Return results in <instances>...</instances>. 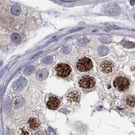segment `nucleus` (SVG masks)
I'll use <instances>...</instances> for the list:
<instances>
[{
    "mask_svg": "<svg viewBox=\"0 0 135 135\" xmlns=\"http://www.w3.org/2000/svg\"><path fill=\"white\" fill-rule=\"evenodd\" d=\"M93 67L91 60L88 58H83L78 60L76 64V68L80 72H86Z\"/></svg>",
    "mask_w": 135,
    "mask_h": 135,
    "instance_id": "nucleus-1",
    "label": "nucleus"
},
{
    "mask_svg": "<svg viewBox=\"0 0 135 135\" xmlns=\"http://www.w3.org/2000/svg\"><path fill=\"white\" fill-rule=\"evenodd\" d=\"M56 72L59 76L65 78L70 74L71 68L66 64H59L56 67Z\"/></svg>",
    "mask_w": 135,
    "mask_h": 135,
    "instance_id": "nucleus-2",
    "label": "nucleus"
},
{
    "mask_svg": "<svg viewBox=\"0 0 135 135\" xmlns=\"http://www.w3.org/2000/svg\"><path fill=\"white\" fill-rule=\"evenodd\" d=\"M114 86L119 91H125L128 88L130 85V82L126 78L118 77L117 78L114 82Z\"/></svg>",
    "mask_w": 135,
    "mask_h": 135,
    "instance_id": "nucleus-3",
    "label": "nucleus"
},
{
    "mask_svg": "<svg viewBox=\"0 0 135 135\" xmlns=\"http://www.w3.org/2000/svg\"><path fill=\"white\" fill-rule=\"evenodd\" d=\"M95 81L93 78L90 76H84L79 80V86L84 88H91L93 87Z\"/></svg>",
    "mask_w": 135,
    "mask_h": 135,
    "instance_id": "nucleus-4",
    "label": "nucleus"
},
{
    "mask_svg": "<svg viewBox=\"0 0 135 135\" xmlns=\"http://www.w3.org/2000/svg\"><path fill=\"white\" fill-rule=\"evenodd\" d=\"M59 105H60V100L56 97L54 96L51 97L47 103V106L51 109H57Z\"/></svg>",
    "mask_w": 135,
    "mask_h": 135,
    "instance_id": "nucleus-5",
    "label": "nucleus"
},
{
    "mask_svg": "<svg viewBox=\"0 0 135 135\" xmlns=\"http://www.w3.org/2000/svg\"><path fill=\"white\" fill-rule=\"evenodd\" d=\"M27 81L23 77H20L15 83L14 84V89L15 91H19L24 88L26 86Z\"/></svg>",
    "mask_w": 135,
    "mask_h": 135,
    "instance_id": "nucleus-6",
    "label": "nucleus"
},
{
    "mask_svg": "<svg viewBox=\"0 0 135 135\" xmlns=\"http://www.w3.org/2000/svg\"><path fill=\"white\" fill-rule=\"evenodd\" d=\"M101 69L103 70L105 72L109 73L111 72L113 69V65L109 61H104L101 63Z\"/></svg>",
    "mask_w": 135,
    "mask_h": 135,
    "instance_id": "nucleus-7",
    "label": "nucleus"
},
{
    "mask_svg": "<svg viewBox=\"0 0 135 135\" xmlns=\"http://www.w3.org/2000/svg\"><path fill=\"white\" fill-rule=\"evenodd\" d=\"M68 99L69 101L72 102H78L80 99L79 93L76 91L70 93L68 95Z\"/></svg>",
    "mask_w": 135,
    "mask_h": 135,
    "instance_id": "nucleus-8",
    "label": "nucleus"
},
{
    "mask_svg": "<svg viewBox=\"0 0 135 135\" xmlns=\"http://www.w3.org/2000/svg\"><path fill=\"white\" fill-rule=\"evenodd\" d=\"M36 75H37V77L39 78V80H42L45 79V78L47 77V75H48V72H47V70H39L37 72Z\"/></svg>",
    "mask_w": 135,
    "mask_h": 135,
    "instance_id": "nucleus-9",
    "label": "nucleus"
},
{
    "mask_svg": "<svg viewBox=\"0 0 135 135\" xmlns=\"http://www.w3.org/2000/svg\"><path fill=\"white\" fill-rule=\"evenodd\" d=\"M28 122H29L30 127L32 129L36 128L39 126V122H38L36 119H34V118H30L29 121H28Z\"/></svg>",
    "mask_w": 135,
    "mask_h": 135,
    "instance_id": "nucleus-10",
    "label": "nucleus"
},
{
    "mask_svg": "<svg viewBox=\"0 0 135 135\" xmlns=\"http://www.w3.org/2000/svg\"><path fill=\"white\" fill-rule=\"evenodd\" d=\"M20 12H21V8L18 5L13 6L12 8V10H11V12L14 15H19Z\"/></svg>",
    "mask_w": 135,
    "mask_h": 135,
    "instance_id": "nucleus-11",
    "label": "nucleus"
},
{
    "mask_svg": "<svg viewBox=\"0 0 135 135\" xmlns=\"http://www.w3.org/2000/svg\"><path fill=\"white\" fill-rule=\"evenodd\" d=\"M108 52H109V50L107 47H101L99 49V54L100 56H105L106 54H108Z\"/></svg>",
    "mask_w": 135,
    "mask_h": 135,
    "instance_id": "nucleus-12",
    "label": "nucleus"
},
{
    "mask_svg": "<svg viewBox=\"0 0 135 135\" xmlns=\"http://www.w3.org/2000/svg\"><path fill=\"white\" fill-rule=\"evenodd\" d=\"M126 103L129 106H134L135 105V99L133 97L129 96L126 98Z\"/></svg>",
    "mask_w": 135,
    "mask_h": 135,
    "instance_id": "nucleus-13",
    "label": "nucleus"
},
{
    "mask_svg": "<svg viewBox=\"0 0 135 135\" xmlns=\"http://www.w3.org/2000/svg\"><path fill=\"white\" fill-rule=\"evenodd\" d=\"M11 39H12V41H13L14 43H18L20 40V37L18 34L16 33H14V34H12V36H11Z\"/></svg>",
    "mask_w": 135,
    "mask_h": 135,
    "instance_id": "nucleus-14",
    "label": "nucleus"
},
{
    "mask_svg": "<svg viewBox=\"0 0 135 135\" xmlns=\"http://www.w3.org/2000/svg\"><path fill=\"white\" fill-rule=\"evenodd\" d=\"M34 70V68L33 66H28L24 69V73L26 74H31V73L33 72Z\"/></svg>",
    "mask_w": 135,
    "mask_h": 135,
    "instance_id": "nucleus-15",
    "label": "nucleus"
},
{
    "mask_svg": "<svg viewBox=\"0 0 135 135\" xmlns=\"http://www.w3.org/2000/svg\"><path fill=\"white\" fill-rule=\"evenodd\" d=\"M52 61H53V58H52V56H47V57H46V58L44 59L43 62L45 63V64H50V63L52 62Z\"/></svg>",
    "mask_w": 135,
    "mask_h": 135,
    "instance_id": "nucleus-16",
    "label": "nucleus"
},
{
    "mask_svg": "<svg viewBox=\"0 0 135 135\" xmlns=\"http://www.w3.org/2000/svg\"><path fill=\"white\" fill-rule=\"evenodd\" d=\"M71 51V47H69V46H66V47H64L62 48V52L64 54H69Z\"/></svg>",
    "mask_w": 135,
    "mask_h": 135,
    "instance_id": "nucleus-17",
    "label": "nucleus"
},
{
    "mask_svg": "<svg viewBox=\"0 0 135 135\" xmlns=\"http://www.w3.org/2000/svg\"><path fill=\"white\" fill-rule=\"evenodd\" d=\"M101 41H103L104 43H109L110 42V37H102L101 39Z\"/></svg>",
    "mask_w": 135,
    "mask_h": 135,
    "instance_id": "nucleus-18",
    "label": "nucleus"
},
{
    "mask_svg": "<svg viewBox=\"0 0 135 135\" xmlns=\"http://www.w3.org/2000/svg\"><path fill=\"white\" fill-rule=\"evenodd\" d=\"M21 135H28V132H26V130H22V133Z\"/></svg>",
    "mask_w": 135,
    "mask_h": 135,
    "instance_id": "nucleus-19",
    "label": "nucleus"
},
{
    "mask_svg": "<svg viewBox=\"0 0 135 135\" xmlns=\"http://www.w3.org/2000/svg\"><path fill=\"white\" fill-rule=\"evenodd\" d=\"M41 52H39V53H37V54H36V55H35V56H33V57H32V58H35V57H36V56H39V55H40V54H41Z\"/></svg>",
    "mask_w": 135,
    "mask_h": 135,
    "instance_id": "nucleus-20",
    "label": "nucleus"
},
{
    "mask_svg": "<svg viewBox=\"0 0 135 135\" xmlns=\"http://www.w3.org/2000/svg\"><path fill=\"white\" fill-rule=\"evenodd\" d=\"M134 3H135V2H130V4H134Z\"/></svg>",
    "mask_w": 135,
    "mask_h": 135,
    "instance_id": "nucleus-21",
    "label": "nucleus"
},
{
    "mask_svg": "<svg viewBox=\"0 0 135 135\" xmlns=\"http://www.w3.org/2000/svg\"><path fill=\"white\" fill-rule=\"evenodd\" d=\"M2 62H0V66H1V65H2Z\"/></svg>",
    "mask_w": 135,
    "mask_h": 135,
    "instance_id": "nucleus-22",
    "label": "nucleus"
},
{
    "mask_svg": "<svg viewBox=\"0 0 135 135\" xmlns=\"http://www.w3.org/2000/svg\"><path fill=\"white\" fill-rule=\"evenodd\" d=\"M134 71H135V67H134Z\"/></svg>",
    "mask_w": 135,
    "mask_h": 135,
    "instance_id": "nucleus-23",
    "label": "nucleus"
},
{
    "mask_svg": "<svg viewBox=\"0 0 135 135\" xmlns=\"http://www.w3.org/2000/svg\"><path fill=\"white\" fill-rule=\"evenodd\" d=\"M134 18H135V16H134Z\"/></svg>",
    "mask_w": 135,
    "mask_h": 135,
    "instance_id": "nucleus-24",
    "label": "nucleus"
}]
</instances>
